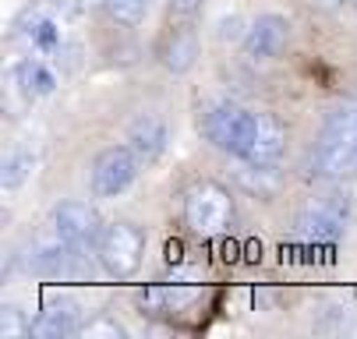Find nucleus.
Instances as JSON below:
<instances>
[{
    "label": "nucleus",
    "mask_w": 357,
    "mask_h": 339,
    "mask_svg": "<svg viewBox=\"0 0 357 339\" xmlns=\"http://www.w3.org/2000/svg\"><path fill=\"white\" fill-rule=\"evenodd\" d=\"M103 8L121 25H138L145 18V0H103Z\"/></svg>",
    "instance_id": "15"
},
{
    "label": "nucleus",
    "mask_w": 357,
    "mask_h": 339,
    "mask_svg": "<svg viewBox=\"0 0 357 339\" xmlns=\"http://www.w3.org/2000/svg\"><path fill=\"white\" fill-rule=\"evenodd\" d=\"M336 198V195H333ZM333 198H322V202H312L308 209L301 212L297 219V230L301 237L308 240H336L343 233V223H347V202H333Z\"/></svg>",
    "instance_id": "9"
},
{
    "label": "nucleus",
    "mask_w": 357,
    "mask_h": 339,
    "mask_svg": "<svg viewBox=\"0 0 357 339\" xmlns=\"http://www.w3.org/2000/svg\"><path fill=\"white\" fill-rule=\"evenodd\" d=\"M255 113H244L237 107H220L206 117V134L216 149L230 152V156H248L251 149V138H255Z\"/></svg>",
    "instance_id": "5"
},
{
    "label": "nucleus",
    "mask_w": 357,
    "mask_h": 339,
    "mask_svg": "<svg viewBox=\"0 0 357 339\" xmlns=\"http://www.w3.org/2000/svg\"><path fill=\"white\" fill-rule=\"evenodd\" d=\"M312 170L319 177H347L350 170H357V107H354V100L329 117V124L315 145Z\"/></svg>",
    "instance_id": "1"
},
{
    "label": "nucleus",
    "mask_w": 357,
    "mask_h": 339,
    "mask_svg": "<svg viewBox=\"0 0 357 339\" xmlns=\"http://www.w3.org/2000/svg\"><path fill=\"white\" fill-rule=\"evenodd\" d=\"M57 36H61V29H57V22H54V18L43 22V25H39V32H36L39 50H54V46H57Z\"/></svg>",
    "instance_id": "18"
},
{
    "label": "nucleus",
    "mask_w": 357,
    "mask_h": 339,
    "mask_svg": "<svg viewBox=\"0 0 357 339\" xmlns=\"http://www.w3.org/2000/svg\"><path fill=\"white\" fill-rule=\"evenodd\" d=\"M131 149L142 163H152L160 152H163V145H167V124L156 117V113H142L135 124H131Z\"/></svg>",
    "instance_id": "10"
},
{
    "label": "nucleus",
    "mask_w": 357,
    "mask_h": 339,
    "mask_svg": "<svg viewBox=\"0 0 357 339\" xmlns=\"http://www.w3.org/2000/svg\"><path fill=\"white\" fill-rule=\"evenodd\" d=\"M138 156L131 145H114V149L99 152L92 163V195L96 198H117L121 191L131 187L135 173H138Z\"/></svg>",
    "instance_id": "4"
},
{
    "label": "nucleus",
    "mask_w": 357,
    "mask_h": 339,
    "mask_svg": "<svg viewBox=\"0 0 357 339\" xmlns=\"http://www.w3.org/2000/svg\"><path fill=\"white\" fill-rule=\"evenodd\" d=\"M198 61V36L195 29H174L163 42V68L170 74H188Z\"/></svg>",
    "instance_id": "11"
},
{
    "label": "nucleus",
    "mask_w": 357,
    "mask_h": 339,
    "mask_svg": "<svg viewBox=\"0 0 357 339\" xmlns=\"http://www.w3.org/2000/svg\"><path fill=\"white\" fill-rule=\"evenodd\" d=\"M145 255V233L131 223H114L99 237V262L114 279H131L142 269Z\"/></svg>",
    "instance_id": "3"
},
{
    "label": "nucleus",
    "mask_w": 357,
    "mask_h": 339,
    "mask_svg": "<svg viewBox=\"0 0 357 339\" xmlns=\"http://www.w3.org/2000/svg\"><path fill=\"white\" fill-rule=\"evenodd\" d=\"M54 233H61L68 244L75 248H92V240L103 237L99 230V212L85 202H61L57 212H54Z\"/></svg>",
    "instance_id": "6"
},
{
    "label": "nucleus",
    "mask_w": 357,
    "mask_h": 339,
    "mask_svg": "<svg viewBox=\"0 0 357 339\" xmlns=\"http://www.w3.org/2000/svg\"><path fill=\"white\" fill-rule=\"evenodd\" d=\"M234 219V198L230 191L216 180H202L195 187H188L184 195V223L198 233V237H216L230 226Z\"/></svg>",
    "instance_id": "2"
},
{
    "label": "nucleus",
    "mask_w": 357,
    "mask_h": 339,
    "mask_svg": "<svg viewBox=\"0 0 357 339\" xmlns=\"http://www.w3.org/2000/svg\"><path fill=\"white\" fill-rule=\"evenodd\" d=\"M82 336L85 339H99V336H110V339H124V329L114 322V318H96V322H89L85 329H82Z\"/></svg>",
    "instance_id": "17"
},
{
    "label": "nucleus",
    "mask_w": 357,
    "mask_h": 339,
    "mask_svg": "<svg viewBox=\"0 0 357 339\" xmlns=\"http://www.w3.org/2000/svg\"><path fill=\"white\" fill-rule=\"evenodd\" d=\"M32 166H36V159H32L29 152H15V156H8V163H4V173H0V180H4V187H8V191H15V187H22V184L29 180Z\"/></svg>",
    "instance_id": "14"
},
{
    "label": "nucleus",
    "mask_w": 357,
    "mask_h": 339,
    "mask_svg": "<svg viewBox=\"0 0 357 339\" xmlns=\"http://www.w3.org/2000/svg\"><path fill=\"white\" fill-rule=\"evenodd\" d=\"M54 85H57V78L50 74L46 68H39V64H36V95H46V92H54Z\"/></svg>",
    "instance_id": "19"
},
{
    "label": "nucleus",
    "mask_w": 357,
    "mask_h": 339,
    "mask_svg": "<svg viewBox=\"0 0 357 339\" xmlns=\"http://www.w3.org/2000/svg\"><path fill=\"white\" fill-rule=\"evenodd\" d=\"M32 325L25 322V315L18 311V308H4V315H0V336L4 339H18V336H25Z\"/></svg>",
    "instance_id": "16"
},
{
    "label": "nucleus",
    "mask_w": 357,
    "mask_h": 339,
    "mask_svg": "<svg viewBox=\"0 0 357 339\" xmlns=\"http://www.w3.org/2000/svg\"><path fill=\"white\" fill-rule=\"evenodd\" d=\"M287 39H290V25L287 18L280 15H262V18H255L251 29H248V39H244V50L248 57L255 61H273L287 50Z\"/></svg>",
    "instance_id": "7"
},
{
    "label": "nucleus",
    "mask_w": 357,
    "mask_h": 339,
    "mask_svg": "<svg viewBox=\"0 0 357 339\" xmlns=\"http://www.w3.org/2000/svg\"><path fill=\"white\" fill-rule=\"evenodd\" d=\"M354 4H357V0H354Z\"/></svg>",
    "instance_id": "23"
},
{
    "label": "nucleus",
    "mask_w": 357,
    "mask_h": 339,
    "mask_svg": "<svg viewBox=\"0 0 357 339\" xmlns=\"http://www.w3.org/2000/svg\"><path fill=\"white\" fill-rule=\"evenodd\" d=\"M308 8H315V11H340L343 8V0H304Z\"/></svg>",
    "instance_id": "21"
},
{
    "label": "nucleus",
    "mask_w": 357,
    "mask_h": 339,
    "mask_svg": "<svg viewBox=\"0 0 357 339\" xmlns=\"http://www.w3.org/2000/svg\"><path fill=\"white\" fill-rule=\"evenodd\" d=\"M78 325L71 318V311H43L39 322H32V336L39 339H61V336H71Z\"/></svg>",
    "instance_id": "13"
},
{
    "label": "nucleus",
    "mask_w": 357,
    "mask_h": 339,
    "mask_svg": "<svg viewBox=\"0 0 357 339\" xmlns=\"http://www.w3.org/2000/svg\"><path fill=\"white\" fill-rule=\"evenodd\" d=\"M202 8V0H170V11L174 15H195Z\"/></svg>",
    "instance_id": "20"
},
{
    "label": "nucleus",
    "mask_w": 357,
    "mask_h": 339,
    "mask_svg": "<svg viewBox=\"0 0 357 339\" xmlns=\"http://www.w3.org/2000/svg\"><path fill=\"white\" fill-rule=\"evenodd\" d=\"M283 152H287V127H283V120L276 113H259V120H255V138H251V149H248L244 163L276 166Z\"/></svg>",
    "instance_id": "8"
},
{
    "label": "nucleus",
    "mask_w": 357,
    "mask_h": 339,
    "mask_svg": "<svg viewBox=\"0 0 357 339\" xmlns=\"http://www.w3.org/2000/svg\"><path fill=\"white\" fill-rule=\"evenodd\" d=\"M237 25H241L237 18H230V22H223V29H220V36H223V39H237V36H241V32H237Z\"/></svg>",
    "instance_id": "22"
},
{
    "label": "nucleus",
    "mask_w": 357,
    "mask_h": 339,
    "mask_svg": "<svg viewBox=\"0 0 357 339\" xmlns=\"http://www.w3.org/2000/svg\"><path fill=\"white\" fill-rule=\"evenodd\" d=\"M237 184L248 191V195H259V198H273L280 191L276 166H255V163H248L244 170H237Z\"/></svg>",
    "instance_id": "12"
}]
</instances>
